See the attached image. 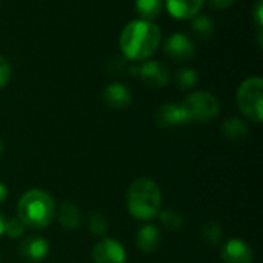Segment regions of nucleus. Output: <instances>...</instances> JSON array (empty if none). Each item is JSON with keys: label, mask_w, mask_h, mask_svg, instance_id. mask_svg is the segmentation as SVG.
<instances>
[{"label": "nucleus", "mask_w": 263, "mask_h": 263, "mask_svg": "<svg viewBox=\"0 0 263 263\" xmlns=\"http://www.w3.org/2000/svg\"><path fill=\"white\" fill-rule=\"evenodd\" d=\"M191 29L193 32L202 39V40H208L213 32H214V22L210 15H205V14H197L193 17V22H191Z\"/></svg>", "instance_id": "a211bd4d"}, {"label": "nucleus", "mask_w": 263, "mask_h": 263, "mask_svg": "<svg viewBox=\"0 0 263 263\" xmlns=\"http://www.w3.org/2000/svg\"><path fill=\"white\" fill-rule=\"evenodd\" d=\"M236 102L245 117L254 123L263 120V80L262 77H250L242 82L236 92Z\"/></svg>", "instance_id": "20e7f679"}, {"label": "nucleus", "mask_w": 263, "mask_h": 263, "mask_svg": "<svg viewBox=\"0 0 263 263\" xmlns=\"http://www.w3.org/2000/svg\"><path fill=\"white\" fill-rule=\"evenodd\" d=\"M5 227H6V217L3 213H0V236L5 234Z\"/></svg>", "instance_id": "c85d7f7f"}, {"label": "nucleus", "mask_w": 263, "mask_h": 263, "mask_svg": "<svg viewBox=\"0 0 263 263\" xmlns=\"http://www.w3.org/2000/svg\"><path fill=\"white\" fill-rule=\"evenodd\" d=\"M154 122L159 128L176 129V128H183L190 125L191 119L182 105L168 102L157 108V111L154 112Z\"/></svg>", "instance_id": "423d86ee"}, {"label": "nucleus", "mask_w": 263, "mask_h": 263, "mask_svg": "<svg viewBox=\"0 0 263 263\" xmlns=\"http://www.w3.org/2000/svg\"><path fill=\"white\" fill-rule=\"evenodd\" d=\"M163 5L174 18L188 20L200 12L203 0H163Z\"/></svg>", "instance_id": "ddd939ff"}, {"label": "nucleus", "mask_w": 263, "mask_h": 263, "mask_svg": "<svg viewBox=\"0 0 263 263\" xmlns=\"http://www.w3.org/2000/svg\"><path fill=\"white\" fill-rule=\"evenodd\" d=\"M248 125L239 117H230L222 123V136L230 142H240L248 136Z\"/></svg>", "instance_id": "2eb2a0df"}, {"label": "nucleus", "mask_w": 263, "mask_h": 263, "mask_svg": "<svg viewBox=\"0 0 263 263\" xmlns=\"http://www.w3.org/2000/svg\"><path fill=\"white\" fill-rule=\"evenodd\" d=\"M197 80H199V74L193 68H182L174 76V83L182 91H186V89H191L193 86H196Z\"/></svg>", "instance_id": "6ab92c4d"}, {"label": "nucleus", "mask_w": 263, "mask_h": 263, "mask_svg": "<svg viewBox=\"0 0 263 263\" xmlns=\"http://www.w3.org/2000/svg\"><path fill=\"white\" fill-rule=\"evenodd\" d=\"M109 228L108 219L102 214V213H91L88 216V230L96 234V236H103L106 234Z\"/></svg>", "instance_id": "412c9836"}, {"label": "nucleus", "mask_w": 263, "mask_h": 263, "mask_svg": "<svg viewBox=\"0 0 263 263\" xmlns=\"http://www.w3.org/2000/svg\"><path fill=\"white\" fill-rule=\"evenodd\" d=\"M0 2H2V0H0Z\"/></svg>", "instance_id": "7c9ffc66"}, {"label": "nucleus", "mask_w": 263, "mask_h": 263, "mask_svg": "<svg viewBox=\"0 0 263 263\" xmlns=\"http://www.w3.org/2000/svg\"><path fill=\"white\" fill-rule=\"evenodd\" d=\"M2 148H3V146H2V142H0V154H2Z\"/></svg>", "instance_id": "c756f323"}, {"label": "nucleus", "mask_w": 263, "mask_h": 263, "mask_svg": "<svg viewBox=\"0 0 263 263\" xmlns=\"http://www.w3.org/2000/svg\"><path fill=\"white\" fill-rule=\"evenodd\" d=\"M92 260L94 263H125L126 254L123 247L114 239H103L96 243L92 248Z\"/></svg>", "instance_id": "1a4fd4ad"}, {"label": "nucleus", "mask_w": 263, "mask_h": 263, "mask_svg": "<svg viewBox=\"0 0 263 263\" xmlns=\"http://www.w3.org/2000/svg\"><path fill=\"white\" fill-rule=\"evenodd\" d=\"M57 219L65 230H76L80 225V210L71 202H63L59 208Z\"/></svg>", "instance_id": "dca6fc26"}, {"label": "nucleus", "mask_w": 263, "mask_h": 263, "mask_svg": "<svg viewBox=\"0 0 263 263\" xmlns=\"http://www.w3.org/2000/svg\"><path fill=\"white\" fill-rule=\"evenodd\" d=\"M5 233L8 234L9 239H18L23 236L25 233V225L20 222L18 217H12V219H6V227H5Z\"/></svg>", "instance_id": "b1692460"}, {"label": "nucleus", "mask_w": 263, "mask_h": 263, "mask_svg": "<svg viewBox=\"0 0 263 263\" xmlns=\"http://www.w3.org/2000/svg\"><path fill=\"white\" fill-rule=\"evenodd\" d=\"M193 122L208 123L214 120L220 112V102L208 91H196L183 99L180 103Z\"/></svg>", "instance_id": "39448f33"}, {"label": "nucleus", "mask_w": 263, "mask_h": 263, "mask_svg": "<svg viewBox=\"0 0 263 263\" xmlns=\"http://www.w3.org/2000/svg\"><path fill=\"white\" fill-rule=\"evenodd\" d=\"M203 3H206L210 8L213 9H227L230 6H233L236 3V0H203Z\"/></svg>", "instance_id": "a878e982"}, {"label": "nucleus", "mask_w": 263, "mask_h": 263, "mask_svg": "<svg viewBox=\"0 0 263 263\" xmlns=\"http://www.w3.org/2000/svg\"><path fill=\"white\" fill-rule=\"evenodd\" d=\"M223 263H251L253 251L250 245L240 239H230L222 248Z\"/></svg>", "instance_id": "f8f14e48"}, {"label": "nucleus", "mask_w": 263, "mask_h": 263, "mask_svg": "<svg viewBox=\"0 0 263 263\" xmlns=\"http://www.w3.org/2000/svg\"><path fill=\"white\" fill-rule=\"evenodd\" d=\"M163 0H136V11L142 20L153 22L163 11Z\"/></svg>", "instance_id": "f3484780"}, {"label": "nucleus", "mask_w": 263, "mask_h": 263, "mask_svg": "<svg viewBox=\"0 0 263 263\" xmlns=\"http://www.w3.org/2000/svg\"><path fill=\"white\" fill-rule=\"evenodd\" d=\"M202 236L208 243H219L222 239V227L217 222H208L202 227Z\"/></svg>", "instance_id": "4be33fe9"}, {"label": "nucleus", "mask_w": 263, "mask_h": 263, "mask_svg": "<svg viewBox=\"0 0 263 263\" xmlns=\"http://www.w3.org/2000/svg\"><path fill=\"white\" fill-rule=\"evenodd\" d=\"M55 206L52 197L39 188L26 191L17 203V217L25 227L40 230L46 228L54 219Z\"/></svg>", "instance_id": "7ed1b4c3"}, {"label": "nucleus", "mask_w": 263, "mask_h": 263, "mask_svg": "<svg viewBox=\"0 0 263 263\" xmlns=\"http://www.w3.org/2000/svg\"><path fill=\"white\" fill-rule=\"evenodd\" d=\"M162 243V236L160 231L157 230V227L154 225H143L142 228H139L137 234H136V245L140 251L149 254L159 250Z\"/></svg>", "instance_id": "4468645a"}, {"label": "nucleus", "mask_w": 263, "mask_h": 263, "mask_svg": "<svg viewBox=\"0 0 263 263\" xmlns=\"http://www.w3.org/2000/svg\"><path fill=\"white\" fill-rule=\"evenodd\" d=\"M253 18H254V23L259 26V29H262L263 25V2L259 0L254 6V11H253Z\"/></svg>", "instance_id": "bb28decb"}, {"label": "nucleus", "mask_w": 263, "mask_h": 263, "mask_svg": "<svg viewBox=\"0 0 263 263\" xmlns=\"http://www.w3.org/2000/svg\"><path fill=\"white\" fill-rule=\"evenodd\" d=\"M163 52L174 62H186L196 52V45L193 39L183 32H173L165 39Z\"/></svg>", "instance_id": "0eeeda50"}, {"label": "nucleus", "mask_w": 263, "mask_h": 263, "mask_svg": "<svg viewBox=\"0 0 263 263\" xmlns=\"http://www.w3.org/2000/svg\"><path fill=\"white\" fill-rule=\"evenodd\" d=\"M102 99H103L105 105L112 108V109H125L126 106L131 105L133 94L128 89V86H125L123 83L116 82V83H109L103 89Z\"/></svg>", "instance_id": "9b49d317"}, {"label": "nucleus", "mask_w": 263, "mask_h": 263, "mask_svg": "<svg viewBox=\"0 0 263 263\" xmlns=\"http://www.w3.org/2000/svg\"><path fill=\"white\" fill-rule=\"evenodd\" d=\"M129 60H126L123 55L122 57H112L108 65H106V71L111 74V76H122L125 72H128V68H129Z\"/></svg>", "instance_id": "5701e85b"}, {"label": "nucleus", "mask_w": 263, "mask_h": 263, "mask_svg": "<svg viewBox=\"0 0 263 263\" xmlns=\"http://www.w3.org/2000/svg\"><path fill=\"white\" fill-rule=\"evenodd\" d=\"M162 205V191L159 185L148 179H136L126 194V206L129 214L139 220H151L160 211Z\"/></svg>", "instance_id": "f03ea898"}, {"label": "nucleus", "mask_w": 263, "mask_h": 263, "mask_svg": "<svg viewBox=\"0 0 263 263\" xmlns=\"http://www.w3.org/2000/svg\"><path fill=\"white\" fill-rule=\"evenodd\" d=\"M162 42L160 28L149 20H133L120 34L119 43L122 54L129 62H140L149 59Z\"/></svg>", "instance_id": "f257e3e1"}, {"label": "nucleus", "mask_w": 263, "mask_h": 263, "mask_svg": "<svg viewBox=\"0 0 263 263\" xmlns=\"http://www.w3.org/2000/svg\"><path fill=\"white\" fill-rule=\"evenodd\" d=\"M159 220L162 225H165L166 230H180L183 227V217L174 210L159 211Z\"/></svg>", "instance_id": "aec40b11"}, {"label": "nucleus", "mask_w": 263, "mask_h": 263, "mask_svg": "<svg viewBox=\"0 0 263 263\" xmlns=\"http://www.w3.org/2000/svg\"><path fill=\"white\" fill-rule=\"evenodd\" d=\"M49 253V243L40 236L25 237L18 243V254L28 263H40Z\"/></svg>", "instance_id": "9d476101"}, {"label": "nucleus", "mask_w": 263, "mask_h": 263, "mask_svg": "<svg viewBox=\"0 0 263 263\" xmlns=\"http://www.w3.org/2000/svg\"><path fill=\"white\" fill-rule=\"evenodd\" d=\"M9 79H11V65L3 55H0V89L8 85Z\"/></svg>", "instance_id": "393cba45"}, {"label": "nucleus", "mask_w": 263, "mask_h": 263, "mask_svg": "<svg viewBox=\"0 0 263 263\" xmlns=\"http://www.w3.org/2000/svg\"><path fill=\"white\" fill-rule=\"evenodd\" d=\"M6 197H8V188L5 183L0 182V203H3L6 200Z\"/></svg>", "instance_id": "cd10ccee"}, {"label": "nucleus", "mask_w": 263, "mask_h": 263, "mask_svg": "<svg viewBox=\"0 0 263 263\" xmlns=\"http://www.w3.org/2000/svg\"><path fill=\"white\" fill-rule=\"evenodd\" d=\"M145 86L153 89L163 88L170 80V69L157 60H146L139 66V76H137Z\"/></svg>", "instance_id": "6e6552de"}]
</instances>
